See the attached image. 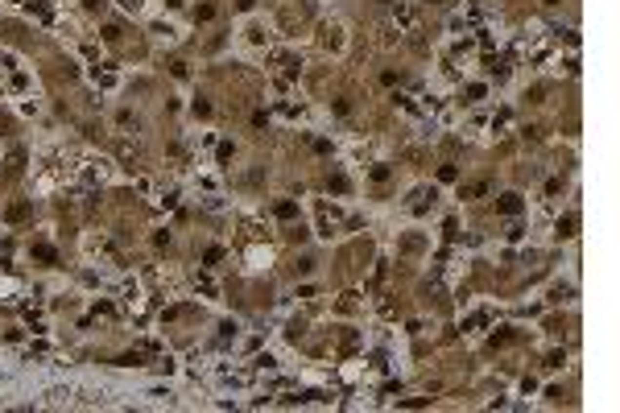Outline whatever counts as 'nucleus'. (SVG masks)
I'll return each mask as SVG.
<instances>
[{
  "label": "nucleus",
  "instance_id": "3",
  "mask_svg": "<svg viewBox=\"0 0 620 413\" xmlns=\"http://www.w3.org/2000/svg\"><path fill=\"white\" fill-rule=\"evenodd\" d=\"M550 4H558V0H550Z\"/></svg>",
  "mask_w": 620,
  "mask_h": 413
},
{
  "label": "nucleus",
  "instance_id": "1",
  "mask_svg": "<svg viewBox=\"0 0 620 413\" xmlns=\"http://www.w3.org/2000/svg\"><path fill=\"white\" fill-rule=\"evenodd\" d=\"M500 211H504V215H517V211H521V198H517V195H504V198H500Z\"/></svg>",
  "mask_w": 620,
  "mask_h": 413
},
{
  "label": "nucleus",
  "instance_id": "2",
  "mask_svg": "<svg viewBox=\"0 0 620 413\" xmlns=\"http://www.w3.org/2000/svg\"><path fill=\"white\" fill-rule=\"evenodd\" d=\"M277 215H281V219H294V203H277Z\"/></svg>",
  "mask_w": 620,
  "mask_h": 413
}]
</instances>
